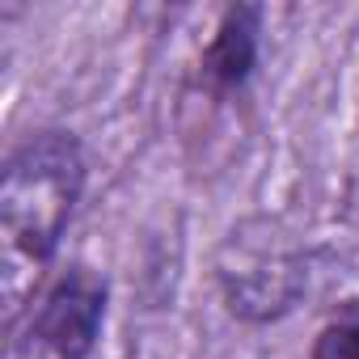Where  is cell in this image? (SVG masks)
<instances>
[{
    "label": "cell",
    "instance_id": "6da1fadb",
    "mask_svg": "<svg viewBox=\"0 0 359 359\" xmlns=\"http://www.w3.org/2000/svg\"><path fill=\"white\" fill-rule=\"evenodd\" d=\"M85 187V156L68 131L30 135L0 177V237H5V300L22 309L26 287L51 262L64 224Z\"/></svg>",
    "mask_w": 359,
    "mask_h": 359
},
{
    "label": "cell",
    "instance_id": "7a4b0ae2",
    "mask_svg": "<svg viewBox=\"0 0 359 359\" xmlns=\"http://www.w3.org/2000/svg\"><path fill=\"white\" fill-rule=\"evenodd\" d=\"M220 283L237 317L266 321L296 304L304 287V266H300V254L279 237L271 241V224H262L258 237H250L245 229L229 237L220 258Z\"/></svg>",
    "mask_w": 359,
    "mask_h": 359
},
{
    "label": "cell",
    "instance_id": "3957f363",
    "mask_svg": "<svg viewBox=\"0 0 359 359\" xmlns=\"http://www.w3.org/2000/svg\"><path fill=\"white\" fill-rule=\"evenodd\" d=\"M106 313V287L89 271L60 279L18 334V359H89Z\"/></svg>",
    "mask_w": 359,
    "mask_h": 359
},
{
    "label": "cell",
    "instance_id": "277c9868",
    "mask_svg": "<svg viewBox=\"0 0 359 359\" xmlns=\"http://www.w3.org/2000/svg\"><path fill=\"white\" fill-rule=\"evenodd\" d=\"M258 55V9H233L208 51V76L224 89L241 85Z\"/></svg>",
    "mask_w": 359,
    "mask_h": 359
},
{
    "label": "cell",
    "instance_id": "5b68a950",
    "mask_svg": "<svg viewBox=\"0 0 359 359\" xmlns=\"http://www.w3.org/2000/svg\"><path fill=\"white\" fill-rule=\"evenodd\" d=\"M313 359H359V321L325 325L313 342Z\"/></svg>",
    "mask_w": 359,
    "mask_h": 359
}]
</instances>
